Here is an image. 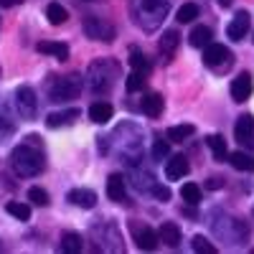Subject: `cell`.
<instances>
[{
  "label": "cell",
  "instance_id": "6da1fadb",
  "mask_svg": "<svg viewBox=\"0 0 254 254\" xmlns=\"http://www.w3.org/2000/svg\"><path fill=\"white\" fill-rule=\"evenodd\" d=\"M10 165L20 178H33L46 168V160L33 142H26V145H18L10 153Z\"/></svg>",
  "mask_w": 254,
  "mask_h": 254
},
{
  "label": "cell",
  "instance_id": "7a4b0ae2",
  "mask_svg": "<svg viewBox=\"0 0 254 254\" xmlns=\"http://www.w3.org/2000/svg\"><path fill=\"white\" fill-rule=\"evenodd\" d=\"M132 8H135V18H137L140 28L155 31L163 23V18L168 15L171 3L168 0H132Z\"/></svg>",
  "mask_w": 254,
  "mask_h": 254
},
{
  "label": "cell",
  "instance_id": "3957f363",
  "mask_svg": "<svg viewBox=\"0 0 254 254\" xmlns=\"http://www.w3.org/2000/svg\"><path fill=\"white\" fill-rule=\"evenodd\" d=\"M115 79H117V64L107 61V59H99V61L92 64L89 71H87V87L94 94H104V92L112 89Z\"/></svg>",
  "mask_w": 254,
  "mask_h": 254
},
{
  "label": "cell",
  "instance_id": "277c9868",
  "mask_svg": "<svg viewBox=\"0 0 254 254\" xmlns=\"http://www.w3.org/2000/svg\"><path fill=\"white\" fill-rule=\"evenodd\" d=\"M79 92H81V76L71 74V76L56 79L49 89V97H51V102H69V99H76Z\"/></svg>",
  "mask_w": 254,
  "mask_h": 254
},
{
  "label": "cell",
  "instance_id": "5b68a950",
  "mask_svg": "<svg viewBox=\"0 0 254 254\" xmlns=\"http://www.w3.org/2000/svg\"><path fill=\"white\" fill-rule=\"evenodd\" d=\"M84 33H87L89 38H94V41H104V44L115 41V26L107 23V20L99 18V15H87L84 18Z\"/></svg>",
  "mask_w": 254,
  "mask_h": 254
},
{
  "label": "cell",
  "instance_id": "8992f818",
  "mask_svg": "<svg viewBox=\"0 0 254 254\" xmlns=\"http://www.w3.org/2000/svg\"><path fill=\"white\" fill-rule=\"evenodd\" d=\"M231 61H234V54H231L224 44H208L203 49V64L211 66V69H221V66H226V64H231Z\"/></svg>",
  "mask_w": 254,
  "mask_h": 254
},
{
  "label": "cell",
  "instance_id": "52a82bcc",
  "mask_svg": "<svg viewBox=\"0 0 254 254\" xmlns=\"http://www.w3.org/2000/svg\"><path fill=\"white\" fill-rule=\"evenodd\" d=\"M15 107L20 112V117L26 120H33L36 112H38V99H36V92L31 87H18L15 92Z\"/></svg>",
  "mask_w": 254,
  "mask_h": 254
},
{
  "label": "cell",
  "instance_id": "ba28073f",
  "mask_svg": "<svg viewBox=\"0 0 254 254\" xmlns=\"http://www.w3.org/2000/svg\"><path fill=\"white\" fill-rule=\"evenodd\" d=\"M132 239H135L137 249H142V252H153L158 247V242H160L158 231L150 229L147 224H135L132 226Z\"/></svg>",
  "mask_w": 254,
  "mask_h": 254
},
{
  "label": "cell",
  "instance_id": "9c48e42d",
  "mask_svg": "<svg viewBox=\"0 0 254 254\" xmlns=\"http://www.w3.org/2000/svg\"><path fill=\"white\" fill-rule=\"evenodd\" d=\"M234 137L242 147H249L254 150V117L252 115H242L237 120V127H234Z\"/></svg>",
  "mask_w": 254,
  "mask_h": 254
},
{
  "label": "cell",
  "instance_id": "30bf717a",
  "mask_svg": "<svg viewBox=\"0 0 254 254\" xmlns=\"http://www.w3.org/2000/svg\"><path fill=\"white\" fill-rule=\"evenodd\" d=\"M249 13L247 10H239L234 18H231V23H229V28H226V33H229V38L231 41H242L247 33H249Z\"/></svg>",
  "mask_w": 254,
  "mask_h": 254
},
{
  "label": "cell",
  "instance_id": "8fae6325",
  "mask_svg": "<svg viewBox=\"0 0 254 254\" xmlns=\"http://www.w3.org/2000/svg\"><path fill=\"white\" fill-rule=\"evenodd\" d=\"M252 76L247 74V71H242L234 81H231V97H234V102H247L249 97H252Z\"/></svg>",
  "mask_w": 254,
  "mask_h": 254
},
{
  "label": "cell",
  "instance_id": "7c38bea8",
  "mask_svg": "<svg viewBox=\"0 0 254 254\" xmlns=\"http://www.w3.org/2000/svg\"><path fill=\"white\" fill-rule=\"evenodd\" d=\"M188 176V158L186 155H171L165 163V178L168 181H181Z\"/></svg>",
  "mask_w": 254,
  "mask_h": 254
},
{
  "label": "cell",
  "instance_id": "4fadbf2b",
  "mask_svg": "<svg viewBox=\"0 0 254 254\" xmlns=\"http://www.w3.org/2000/svg\"><path fill=\"white\" fill-rule=\"evenodd\" d=\"M107 196H110L112 201H117V203H125V198H127V186H125L122 173H112V176L107 178Z\"/></svg>",
  "mask_w": 254,
  "mask_h": 254
},
{
  "label": "cell",
  "instance_id": "5bb4252c",
  "mask_svg": "<svg viewBox=\"0 0 254 254\" xmlns=\"http://www.w3.org/2000/svg\"><path fill=\"white\" fill-rule=\"evenodd\" d=\"M163 107H165V102L158 92H147L142 97V104H140V110L147 115V117H160L163 115Z\"/></svg>",
  "mask_w": 254,
  "mask_h": 254
},
{
  "label": "cell",
  "instance_id": "9a60e30c",
  "mask_svg": "<svg viewBox=\"0 0 254 254\" xmlns=\"http://www.w3.org/2000/svg\"><path fill=\"white\" fill-rule=\"evenodd\" d=\"M69 201L79 208H94L97 206V193L89 188H74L69 190Z\"/></svg>",
  "mask_w": 254,
  "mask_h": 254
},
{
  "label": "cell",
  "instance_id": "2e32d148",
  "mask_svg": "<svg viewBox=\"0 0 254 254\" xmlns=\"http://www.w3.org/2000/svg\"><path fill=\"white\" fill-rule=\"evenodd\" d=\"M36 49H38V54H51V56H56L59 61H66V59H69V46H66V44H59V41H41Z\"/></svg>",
  "mask_w": 254,
  "mask_h": 254
},
{
  "label": "cell",
  "instance_id": "e0dca14e",
  "mask_svg": "<svg viewBox=\"0 0 254 254\" xmlns=\"http://www.w3.org/2000/svg\"><path fill=\"white\" fill-rule=\"evenodd\" d=\"M158 237H160V242L168 244V247H178V244H181V229H178L173 221H165V224L158 229Z\"/></svg>",
  "mask_w": 254,
  "mask_h": 254
},
{
  "label": "cell",
  "instance_id": "ac0fdd59",
  "mask_svg": "<svg viewBox=\"0 0 254 254\" xmlns=\"http://www.w3.org/2000/svg\"><path fill=\"white\" fill-rule=\"evenodd\" d=\"M112 115H115V110H112L110 102H94L92 107H89V117L97 125H104L107 120H112Z\"/></svg>",
  "mask_w": 254,
  "mask_h": 254
},
{
  "label": "cell",
  "instance_id": "d6986e66",
  "mask_svg": "<svg viewBox=\"0 0 254 254\" xmlns=\"http://www.w3.org/2000/svg\"><path fill=\"white\" fill-rule=\"evenodd\" d=\"M79 115H81L79 110H64V112H54V115H49V117H46V125H49V127H64V125H71V122H74Z\"/></svg>",
  "mask_w": 254,
  "mask_h": 254
},
{
  "label": "cell",
  "instance_id": "ffe728a7",
  "mask_svg": "<svg viewBox=\"0 0 254 254\" xmlns=\"http://www.w3.org/2000/svg\"><path fill=\"white\" fill-rule=\"evenodd\" d=\"M211 28L208 26H196L193 31H190V36H188V41H190V46H196V49H206L208 44H211Z\"/></svg>",
  "mask_w": 254,
  "mask_h": 254
},
{
  "label": "cell",
  "instance_id": "44dd1931",
  "mask_svg": "<svg viewBox=\"0 0 254 254\" xmlns=\"http://www.w3.org/2000/svg\"><path fill=\"white\" fill-rule=\"evenodd\" d=\"M84 249V242L76 231H66V234H61V252H69V254H79Z\"/></svg>",
  "mask_w": 254,
  "mask_h": 254
},
{
  "label": "cell",
  "instance_id": "7402d4cb",
  "mask_svg": "<svg viewBox=\"0 0 254 254\" xmlns=\"http://www.w3.org/2000/svg\"><path fill=\"white\" fill-rule=\"evenodd\" d=\"M229 163L234 165L237 171H244V173L254 171V158H252L249 153H242V150H237V153H229Z\"/></svg>",
  "mask_w": 254,
  "mask_h": 254
},
{
  "label": "cell",
  "instance_id": "603a6c76",
  "mask_svg": "<svg viewBox=\"0 0 254 254\" xmlns=\"http://www.w3.org/2000/svg\"><path fill=\"white\" fill-rule=\"evenodd\" d=\"M193 130H196L193 125H176V127H168L165 137H168V142H183L193 135Z\"/></svg>",
  "mask_w": 254,
  "mask_h": 254
},
{
  "label": "cell",
  "instance_id": "cb8c5ba5",
  "mask_svg": "<svg viewBox=\"0 0 254 254\" xmlns=\"http://www.w3.org/2000/svg\"><path fill=\"white\" fill-rule=\"evenodd\" d=\"M46 18H49V23H51V26H61V23H66L69 13H66V8H64L61 3H49V8H46Z\"/></svg>",
  "mask_w": 254,
  "mask_h": 254
},
{
  "label": "cell",
  "instance_id": "d4e9b609",
  "mask_svg": "<svg viewBox=\"0 0 254 254\" xmlns=\"http://www.w3.org/2000/svg\"><path fill=\"white\" fill-rule=\"evenodd\" d=\"M206 145L211 147V153H214V158H216L219 163L229 158V153H226V140H224L221 135H211V137H206Z\"/></svg>",
  "mask_w": 254,
  "mask_h": 254
},
{
  "label": "cell",
  "instance_id": "484cf974",
  "mask_svg": "<svg viewBox=\"0 0 254 254\" xmlns=\"http://www.w3.org/2000/svg\"><path fill=\"white\" fill-rule=\"evenodd\" d=\"M178 41H181V36H178V31H165L163 33V38H160V51L163 54H173L176 51V46H178Z\"/></svg>",
  "mask_w": 254,
  "mask_h": 254
},
{
  "label": "cell",
  "instance_id": "4316f807",
  "mask_svg": "<svg viewBox=\"0 0 254 254\" xmlns=\"http://www.w3.org/2000/svg\"><path fill=\"white\" fill-rule=\"evenodd\" d=\"M181 196H183L186 203L196 206V203H201V188H198L196 183H186V186L181 188Z\"/></svg>",
  "mask_w": 254,
  "mask_h": 254
},
{
  "label": "cell",
  "instance_id": "83f0119b",
  "mask_svg": "<svg viewBox=\"0 0 254 254\" xmlns=\"http://www.w3.org/2000/svg\"><path fill=\"white\" fill-rule=\"evenodd\" d=\"M178 23H190V20H196L198 18V5L196 3H183L178 8Z\"/></svg>",
  "mask_w": 254,
  "mask_h": 254
},
{
  "label": "cell",
  "instance_id": "f1b7e54d",
  "mask_svg": "<svg viewBox=\"0 0 254 254\" xmlns=\"http://www.w3.org/2000/svg\"><path fill=\"white\" fill-rule=\"evenodd\" d=\"M130 64H132V71H140V74H150V61H147L137 49H132V56H130Z\"/></svg>",
  "mask_w": 254,
  "mask_h": 254
},
{
  "label": "cell",
  "instance_id": "f546056e",
  "mask_svg": "<svg viewBox=\"0 0 254 254\" xmlns=\"http://www.w3.org/2000/svg\"><path fill=\"white\" fill-rule=\"evenodd\" d=\"M190 247H193V252H198V254H214L216 252V247L211 244L203 234H196L193 239H190Z\"/></svg>",
  "mask_w": 254,
  "mask_h": 254
},
{
  "label": "cell",
  "instance_id": "4dcf8cb0",
  "mask_svg": "<svg viewBox=\"0 0 254 254\" xmlns=\"http://www.w3.org/2000/svg\"><path fill=\"white\" fill-rule=\"evenodd\" d=\"M8 214H10V216H15L18 221H28V219H31V208H28L26 203L10 201V203H8Z\"/></svg>",
  "mask_w": 254,
  "mask_h": 254
},
{
  "label": "cell",
  "instance_id": "1f68e13d",
  "mask_svg": "<svg viewBox=\"0 0 254 254\" xmlns=\"http://www.w3.org/2000/svg\"><path fill=\"white\" fill-rule=\"evenodd\" d=\"M145 76L147 74H140V71H132L127 76V92H140L145 87Z\"/></svg>",
  "mask_w": 254,
  "mask_h": 254
},
{
  "label": "cell",
  "instance_id": "d6a6232c",
  "mask_svg": "<svg viewBox=\"0 0 254 254\" xmlns=\"http://www.w3.org/2000/svg\"><path fill=\"white\" fill-rule=\"evenodd\" d=\"M28 198L36 203V206H49V193L44 188H38V186H33L31 190H28Z\"/></svg>",
  "mask_w": 254,
  "mask_h": 254
},
{
  "label": "cell",
  "instance_id": "836d02e7",
  "mask_svg": "<svg viewBox=\"0 0 254 254\" xmlns=\"http://www.w3.org/2000/svg\"><path fill=\"white\" fill-rule=\"evenodd\" d=\"M153 155H155L158 160L168 158V140H155V145H153Z\"/></svg>",
  "mask_w": 254,
  "mask_h": 254
},
{
  "label": "cell",
  "instance_id": "e575fe53",
  "mask_svg": "<svg viewBox=\"0 0 254 254\" xmlns=\"http://www.w3.org/2000/svg\"><path fill=\"white\" fill-rule=\"evenodd\" d=\"M153 193H155L160 201H171V190H168L165 186H158V183H155V186H153Z\"/></svg>",
  "mask_w": 254,
  "mask_h": 254
},
{
  "label": "cell",
  "instance_id": "d590c367",
  "mask_svg": "<svg viewBox=\"0 0 254 254\" xmlns=\"http://www.w3.org/2000/svg\"><path fill=\"white\" fill-rule=\"evenodd\" d=\"M0 3H3L5 8H13V5H20L23 0H0Z\"/></svg>",
  "mask_w": 254,
  "mask_h": 254
},
{
  "label": "cell",
  "instance_id": "8d00e7d4",
  "mask_svg": "<svg viewBox=\"0 0 254 254\" xmlns=\"http://www.w3.org/2000/svg\"><path fill=\"white\" fill-rule=\"evenodd\" d=\"M208 188H221V181H219V178H211V181H208Z\"/></svg>",
  "mask_w": 254,
  "mask_h": 254
},
{
  "label": "cell",
  "instance_id": "74e56055",
  "mask_svg": "<svg viewBox=\"0 0 254 254\" xmlns=\"http://www.w3.org/2000/svg\"><path fill=\"white\" fill-rule=\"evenodd\" d=\"M231 3H234V0H219V5H224V8H229Z\"/></svg>",
  "mask_w": 254,
  "mask_h": 254
}]
</instances>
